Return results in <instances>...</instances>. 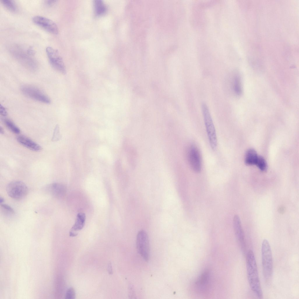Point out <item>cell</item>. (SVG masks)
I'll return each mask as SVG.
<instances>
[{"label":"cell","mask_w":299,"mask_h":299,"mask_svg":"<svg viewBox=\"0 0 299 299\" xmlns=\"http://www.w3.org/2000/svg\"><path fill=\"white\" fill-rule=\"evenodd\" d=\"M247 277L251 288L260 299L263 298V293L258 270L257 263L253 251L249 250L246 257Z\"/></svg>","instance_id":"1"},{"label":"cell","mask_w":299,"mask_h":299,"mask_svg":"<svg viewBox=\"0 0 299 299\" xmlns=\"http://www.w3.org/2000/svg\"><path fill=\"white\" fill-rule=\"evenodd\" d=\"M9 50L12 55L26 68L31 71L37 69V62L29 53L28 48L25 50L18 45L13 44L9 47Z\"/></svg>","instance_id":"2"},{"label":"cell","mask_w":299,"mask_h":299,"mask_svg":"<svg viewBox=\"0 0 299 299\" xmlns=\"http://www.w3.org/2000/svg\"><path fill=\"white\" fill-rule=\"evenodd\" d=\"M261 253L263 273L267 282L272 278L273 271V261L272 252L270 244L266 239L262 242Z\"/></svg>","instance_id":"3"},{"label":"cell","mask_w":299,"mask_h":299,"mask_svg":"<svg viewBox=\"0 0 299 299\" xmlns=\"http://www.w3.org/2000/svg\"><path fill=\"white\" fill-rule=\"evenodd\" d=\"M201 108L210 145L213 150H215L217 146V139L211 117L206 103L202 104Z\"/></svg>","instance_id":"4"},{"label":"cell","mask_w":299,"mask_h":299,"mask_svg":"<svg viewBox=\"0 0 299 299\" xmlns=\"http://www.w3.org/2000/svg\"><path fill=\"white\" fill-rule=\"evenodd\" d=\"M8 195L16 200H20L25 197L27 194L28 189L26 185L23 182L14 180L10 182L6 188Z\"/></svg>","instance_id":"5"},{"label":"cell","mask_w":299,"mask_h":299,"mask_svg":"<svg viewBox=\"0 0 299 299\" xmlns=\"http://www.w3.org/2000/svg\"><path fill=\"white\" fill-rule=\"evenodd\" d=\"M46 51L52 67L56 71L63 74L66 73L65 66L58 51L51 46H48Z\"/></svg>","instance_id":"6"},{"label":"cell","mask_w":299,"mask_h":299,"mask_svg":"<svg viewBox=\"0 0 299 299\" xmlns=\"http://www.w3.org/2000/svg\"><path fill=\"white\" fill-rule=\"evenodd\" d=\"M136 243L138 253L144 260L147 261L150 257V245L148 237L145 231L142 230L138 232Z\"/></svg>","instance_id":"7"},{"label":"cell","mask_w":299,"mask_h":299,"mask_svg":"<svg viewBox=\"0 0 299 299\" xmlns=\"http://www.w3.org/2000/svg\"><path fill=\"white\" fill-rule=\"evenodd\" d=\"M211 275L210 271L208 270L204 271L194 283L195 291L200 294L206 293L211 287Z\"/></svg>","instance_id":"8"},{"label":"cell","mask_w":299,"mask_h":299,"mask_svg":"<svg viewBox=\"0 0 299 299\" xmlns=\"http://www.w3.org/2000/svg\"><path fill=\"white\" fill-rule=\"evenodd\" d=\"M21 91L26 96L37 101L46 104L51 102L50 99L48 97L35 87L31 85H24L21 87Z\"/></svg>","instance_id":"9"},{"label":"cell","mask_w":299,"mask_h":299,"mask_svg":"<svg viewBox=\"0 0 299 299\" xmlns=\"http://www.w3.org/2000/svg\"><path fill=\"white\" fill-rule=\"evenodd\" d=\"M189 163L192 170L195 172L199 173L201 169V159L200 153L194 145H191L187 154Z\"/></svg>","instance_id":"10"},{"label":"cell","mask_w":299,"mask_h":299,"mask_svg":"<svg viewBox=\"0 0 299 299\" xmlns=\"http://www.w3.org/2000/svg\"><path fill=\"white\" fill-rule=\"evenodd\" d=\"M33 22L46 31L57 34L58 29L56 23L51 19L40 15H35L32 18Z\"/></svg>","instance_id":"11"},{"label":"cell","mask_w":299,"mask_h":299,"mask_svg":"<svg viewBox=\"0 0 299 299\" xmlns=\"http://www.w3.org/2000/svg\"><path fill=\"white\" fill-rule=\"evenodd\" d=\"M233 226L235 234L241 250L246 252V244L243 231L239 216L236 215L233 219Z\"/></svg>","instance_id":"12"},{"label":"cell","mask_w":299,"mask_h":299,"mask_svg":"<svg viewBox=\"0 0 299 299\" xmlns=\"http://www.w3.org/2000/svg\"><path fill=\"white\" fill-rule=\"evenodd\" d=\"M49 193L54 197L60 198L65 195L66 187L64 184L59 183H54L47 187Z\"/></svg>","instance_id":"13"},{"label":"cell","mask_w":299,"mask_h":299,"mask_svg":"<svg viewBox=\"0 0 299 299\" xmlns=\"http://www.w3.org/2000/svg\"><path fill=\"white\" fill-rule=\"evenodd\" d=\"M18 142L23 146L34 151H39L42 149L41 147L30 138L23 135L17 136Z\"/></svg>","instance_id":"14"},{"label":"cell","mask_w":299,"mask_h":299,"mask_svg":"<svg viewBox=\"0 0 299 299\" xmlns=\"http://www.w3.org/2000/svg\"><path fill=\"white\" fill-rule=\"evenodd\" d=\"M86 220V215L83 213H79L77 215L75 222L70 231L74 232L81 230L84 227Z\"/></svg>","instance_id":"15"},{"label":"cell","mask_w":299,"mask_h":299,"mask_svg":"<svg viewBox=\"0 0 299 299\" xmlns=\"http://www.w3.org/2000/svg\"><path fill=\"white\" fill-rule=\"evenodd\" d=\"M258 156L254 150L253 149H248L245 155L246 164L248 165H255Z\"/></svg>","instance_id":"16"},{"label":"cell","mask_w":299,"mask_h":299,"mask_svg":"<svg viewBox=\"0 0 299 299\" xmlns=\"http://www.w3.org/2000/svg\"><path fill=\"white\" fill-rule=\"evenodd\" d=\"M94 6L96 14L100 16L104 14L106 11V7L102 1L96 0L94 1Z\"/></svg>","instance_id":"17"},{"label":"cell","mask_w":299,"mask_h":299,"mask_svg":"<svg viewBox=\"0 0 299 299\" xmlns=\"http://www.w3.org/2000/svg\"><path fill=\"white\" fill-rule=\"evenodd\" d=\"M233 88L234 93L237 95H239L242 93L241 80L239 77L236 75L234 78L233 81Z\"/></svg>","instance_id":"18"},{"label":"cell","mask_w":299,"mask_h":299,"mask_svg":"<svg viewBox=\"0 0 299 299\" xmlns=\"http://www.w3.org/2000/svg\"><path fill=\"white\" fill-rule=\"evenodd\" d=\"M4 122L7 128L11 132L15 134H19L20 131L19 128L9 119H5L4 120Z\"/></svg>","instance_id":"19"},{"label":"cell","mask_w":299,"mask_h":299,"mask_svg":"<svg viewBox=\"0 0 299 299\" xmlns=\"http://www.w3.org/2000/svg\"><path fill=\"white\" fill-rule=\"evenodd\" d=\"M1 3L7 9L12 11H16L17 7L14 1L11 0H1Z\"/></svg>","instance_id":"20"},{"label":"cell","mask_w":299,"mask_h":299,"mask_svg":"<svg viewBox=\"0 0 299 299\" xmlns=\"http://www.w3.org/2000/svg\"><path fill=\"white\" fill-rule=\"evenodd\" d=\"M255 165L263 171H265L267 168V165L263 157L260 156H258Z\"/></svg>","instance_id":"21"},{"label":"cell","mask_w":299,"mask_h":299,"mask_svg":"<svg viewBox=\"0 0 299 299\" xmlns=\"http://www.w3.org/2000/svg\"><path fill=\"white\" fill-rule=\"evenodd\" d=\"M75 298V293L74 290L72 288H70L67 289L65 296V298L67 299H74Z\"/></svg>","instance_id":"22"},{"label":"cell","mask_w":299,"mask_h":299,"mask_svg":"<svg viewBox=\"0 0 299 299\" xmlns=\"http://www.w3.org/2000/svg\"><path fill=\"white\" fill-rule=\"evenodd\" d=\"M1 206L2 208L6 212L11 214L14 213L15 212L14 210L9 205L2 204H1Z\"/></svg>","instance_id":"23"},{"label":"cell","mask_w":299,"mask_h":299,"mask_svg":"<svg viewBox=\"0 0 299 299\" xmlns=\"http://www.w3.org/2000/svg\"><path fill=\"white\" fill-rule=\"evenodd\" d=\"M0 114L3 116H6L7 114V112L5 108L1 105H0Z\"/></svg>","instance_id":"24"},{"label":"cell","mask_w":299,"mask_h":299,"mask_svg":"<svg viewBox=\"0 0 299 299\" xmlns=\"http://www.w3.org/2000/svg\"><path fill=\"white\" fill-rule=\"evenodd\" d=\"M57 1L56 0H46L45 1V3L46 5L48 6H52Z\"/></svg>","instance_id":"25"},{"label":"cell","mask_w":299,"mask_h":299,"mask_svg":"<svg viewBox=\"0 0 299 299\" xmlns=\"http://www.w3.org/2000/svg\"><path fill=\"white\" fill-rule=\"evenodd\" d=\"M107 271L109 274H112L113 272L111 262H109L108 264Z\"/></svg>","instance_id":"26"},{"label":"cell","mask_w":299,"mask_h":299,"mask_svg":"<svg viewBox=\"0 0 299 299\" xmlns=\"http://www.w3.org/2000/svg\"><path fill=\"white\" fill-rule=\"evenodd\" d=\"M77 233L71 231H70L69 233V235L70 237H71L76 236L77 235Z\"/></svg>","instance_id":"27"},{"label":"cell","mask_w":299,"mask_h":299,"mask_svg":"<svg viewBox=\"0 0 299 299\" xmlns=\"http://www.w3.org/2000/svg\"><path fill=\"white\" fill-rule=\"evenodd\" d=\"M0 132L1 134H3L4 133V130L1 127L0 128Z\"/></svg>","instance_id":"28"},{"label":"cell","mask_w":299,"mask_h":299,"mask_svg":"<svg viewBox=\"0 0 299 299\" xmlns=\"http://www.w3.org/2000/svg\"><path fill=\"white\" fill-rule=\"evenodd\" d=\"M4 201V199L1 196L0 197V203L3 202Z\"/></svg>","instance_id":"29"}]
</instances>
